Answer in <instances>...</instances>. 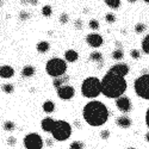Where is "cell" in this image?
<instances>
[{"instance_id":"1","label":"cell","mask_w":149,"mask_h":149,"mask_svg":"<svg viewBox=\"0 0 149 149\" xmlns=\"http://www.w3.org/2000/svg\"><path fill=\"white\" fill-rule=\"evenodd\" d=\"M128 82L125 77H120L112 72H107L102 80V93L110 99H117L127 91Z\"/></svg>"},{"instance_id":"2","label":"cell","mask_w":149,"mask_h":149,"mask_svg":"<svg viewBox=\"0 0 149 149\" xmlns=\"http://www.w3.org/2000/svg\"><path fill=\"white\" fill-rule=\"evenodd\" d=\"M82 116L86 123L90 124L91 127H100L109 119V110L104 103L92 100L85 105Z\"/></svg>"},{"instance_id":"3","label":"cell","mask_w":149,"mask_h":149,"mask_svg":"<svg viewBox=\"0 0 149 149\" xmlns=\"http://www.w3.org/2000/svg\"><path fill=\"white\" fill-rule=\"evenodd\" d=\"M81 93L86 98H97L102 93V80L95 77L86 78L81 84Z\"/></svg>"},{"instance_id":"4","label":"cell","mask_w":149,"mask_h":149,"mask_svg":"<svg viewBox=\"0 0 149 149\" xmlns=\"http://www.w3.org/2000/svg\"><path fill=\"white\" fill-rule=\"evenodd\" d=\"M45 70L53 78L62 77L67 70V61L60 57L50 58L45 65Z\"/></svg>"},{"instance_id":"5","label":"cell","mask_w":149,"mask_h":149,"mask_svg":"<svg viewBox=\"0 0 149 149\" xmlns=\"http://www.w3.org/2000/svg\"><path fill=\"white\" fill-rule=\"evenodd\" d=\"M50 134L56 141H66L72 135V127L66 120H55Z\"/></svg>"},{"instance_id":"6","label":"cell","mask_w":149,"mask_h":149,"mask_svg":"<svg viewBox=\"0 0 149 149\" xmlns=\"http://www.w3.org/2000/svg\"><path fill=\"white\" fill-rule=\"evenodd\" d=\"M134 90L137 97L149 100V74H142L135 80Z\"/></svg>"},{"instance_id":"7","label":"cell","mask_w":149,"mask_h":149,"mask_svg":"<svg viewBox=\"0 0 149 149\" xmlns=\"http://www.w3.org/2000/svg\"><path fill=\"white\" fill-rule=\"evenodd\" d=\"M24 147L26 149H42L43 140L41 136L36 132L28 134L25 136V139H24Z\"/></svg>"},{"instance_id":"8","label":"cell","mask_w":149,"mask_h":149,"mask_svg":"<svg viewBox=\"0 0 149 149\" xmlns=\"http://www.w3.org/2000/svg\"><path fill=\"white\" fill-rule=\"evenodd\" d=\"M116 106L117 109L123 113H128L132 110V104H131V100L125 97V95H120L116 99Z\"/></svg>"},{"instance_id":"9","label":"cell","mask_w":149,"mask_h":149,"mask_svg":"<svg viewBox=\"0 0 149 149\" xmlns=\"http://www.w3.org/2000/svg\"><path fill=\"white\" fill-rule=\"evenodd\" d=\"M57 95L62 100H69L74 95H75V90H74L73 86L69 85H65L62 87L57 88Z\"/></svg>"},{"instance_id":"10","label":"cell","mask_w":149,"mask_h":149,"mask_svg":"<svg viewBox=\"0 0 149 149\" xmlns=\"http://www.w3.org/2000/svg\"><path fill=\"white\" fill-rule=\"evenodd\" d=\"M86 42H87V44L92 48H99L102 47L103 43H104V40L103 37L99 35V33H90L87 35V37H86Z\"/></svg>"},{"instance_id":"11","label":"cell","mask_w":149,"mask_h":149,"mask_svg":"<svg viewBox=\"0 0 149 149\" xmlns=\"http://www.w3.org/2000/svg\"><path fill=\"white\" fill-rule=\"evenodd\" d=\"M109 70L117 74V75H120V77H127L129 74V72H130L129 66L127 63H120V62L119 63H116L115 66H112Z\"/></svg>"},{"instance_id":"12","label":"cell","mask_w":149,"mask_h":149,"mask_svg":"<svg viewBox=\"0 0 149 149\" xmlns=\"http://www.w3.org/2000/svg\"><path fill=\"white\" fill-rule=\"evenodd\" d=\"M116 124L119 127V128H123V129H128L131 127V124H132V119L125 115H123L120 117H118L116 119Z\"/></svg>"},{"instance_id":"13","label":"cell","mask_w":149,"mask_h":149,"mask_svg":"<svg viewBox=\"0 0 149 149\" xmlns=\"http://www.w3.org/2000/svg\"><path fill=\"white\" fill-rule=\"evenodd\" d=\"M15 75V69L11 66H1L0 67V78L3 79H11Z\"/></svg>"},{"instance_id":"14","label":"cell","mask_w":149,"mask_h":149,"mask_svg":"<svg viewBox=\"0 0 149 149\" xmlns=\"http://www.w3.org/2000/svg\"><path fill=\"white\" fill-rule=\"evenodd\" d=\"M54 124H55V119H53L50 117H47L41 122V128L47 132H50L52 129L54 128Z\"/></svg>"},{"instance_id":"15","label":"cell","mask_w":149,"mask_h":149,"mask_svg":"<svg viewBox=\"0 0 149 149\" xmlns=\"http://www.w3.org/2000/svg\"><path fill=\"white\" fill-rule=\"evenodd\" d=\"M69 78L68 77H57V78H54V81H53V85H54V87L57 90L60 87H62V86H65L67 82H68Z\"/></svg>"},{"instance_id":"16","label":"cell","mask_w":149,"mask_h":149,"mask_svg":"<svg viewBox=\"0 0 149 149\" xmlns=\"http://www.w3.org/2000/svg\"><path fill=\"white\" fill-rule=\"evenodd\" d=\"M78 58H79V54L75 50H73V49H69V50L65 53V60L67 62H75Z\"/></svg>"},{"instance_id":"17","label":"cell","mask_w":149,"mask_h":149,"mask_svg":"<svg viewBox=\"0 0 149 149\" xmlns=\"http://www.w3.org/2000/svg\"><path fill=\"white\" fill-rule=\"evenodd\" d=\"M36 49H37V52L38 53L44 54V53H47L49 50V49H50V44H49V42H47V41H41V42L37 43Z\"/></svg>"},{"instance_id":"18","label":"cell","mask_w":149,"mask_h":149,"mask_svg":"<svg viewBox=\"0 0 149 149\" xmlns=\"http://www.w3.org/2000/svg\"><path fill=\"white\" fill-rule=\"evenodd\" d=\"M35 68L32 66H25L23 69H22V77L24 78H31L33 74H35Z\"/></svg>"},{"instance_id":"19","label":"cell","mask_w":149,"mask_h":149,"mask_svg":"<svg viewBox=\"0 0 149 149\" xmlns=\"http://www.w3.org/2000/svg\"><path fill=\"white\" fill-rule=\"evenodd\" d=\"M141 48H142V52L144 54L149 55V33L143 37L142 43H141Z\"/></svg>"},{"instance_id":"20","label":"cell","mask_w":149,"mask_h":149,"mask_svg":"<svg viewBox=\"0 0 149 149\" xmlns=\"http://www.w3.org/2000/svg\"><path fill=\"white\" fill-rule=\"evenodd\" d=\"M42 107H43V110L45 111L47 113H52V112H54V110H55V104L52 100H47V102L43 103Z\"/></svg>"},{"instance_id":"21","label":"cell","mask_w":149,"mask_h":149,"mask_svg":"<svg viewBox=\"0 0 149 149\" xmlns=\"http://www.w3.org/2000/svg\"><path fill=\"white\" fill-rule=\"evenodd\" d=\"M105 4L112 10H118L120 7V0H104Z\"/></svg>"},{"instance_id":"22","label":"cell","mask_w":149,"mask_h":149,"mask_svg":"<svg viewBox=\"0 0 149 149\" xmlns=\"http://www.w3.org/2000/svg\"><path fill=\"white\" fill-rule=\"evenodd\" d=\"M123 57H124V52L122 50V48H118V49H116V50H113V53H112V58L113 60L120 61Z\"/></svg>"},{"instance_id":"23","label":"cell","mask_w":149,"mask_h":149,"mask_svg":"<svg viewBox=\"0 0 149 149\" xmlns=\"http://www.w3.org/2000/svg\"><path fill=\"white\" fill-rule=\"evenodd\" d=\"M90 58H91V61H94V62H102L103 61V54L99 53V52H93V53H91Z\"/></svg>"},{"instance_id":"24","label":"cell","mask_w":149,"mask_h":149,"mask_svg":"<svg viewBox=\"0 0 149 149\" xmlns=\"http://www.w3.org/2000/svg\"><path fill=\"white\" fill-rule=\"evenodd\" d=\"M52 13H53V8H52L50 5H44V6L42 7V15H43L44 17H50Z\"/></svg>"},{"instance_id":"25","label":"cell","mask_w":149,"mask_h":149,"mask_svg":"<svg viewBox=\"0 0 149 149\" xmlns=\"http://www.w3.org/2000/svg\"><path fill=\"white\" fill-rule=\"evenodd\" d=\"M146 29H147V26H146L144 23H137L135 25V32L136 33H142L146 31Z\"/></svg>"},{"instance_id":"26","label":"cell","mask_w":149,"mask_h":149,"mask_svg":"<svg viewBox=\"0 0 149 149\" xmlns=\"http://www.w3.org/2000/svg\"><path fill=\"white\" fill-rule=\"evenodd\" d=\"M84 147H85L84 142H81V141H74L73 143H70L69 149H82Z\"/></svg>"},{"instance_id":"27","label":"cell","mask_w":149,"mask_h":149,"mask_svg":"<svg viewBox=\"0 0 149 149\" xmlns=\"http://www.w3.org/2000/svg\"><path fill=\"white\" fill-rule=\"evenodd\" d=\"M130 56H131L134 60H140V58H141V53H140L139 49H131Z\"/></svg>"},{"instance_id":"28","label":"cell","mask_w":149,"mask_h":149,"mask_svg":"<svg viewBox=\"0 0 149 149\" xmlns=\"http://www.w3.org/2000/svg\"><path fill=\"white\" fill-rule=\"evenodd\" d=\"M15 128H16V124L13 122H5L4 123V129L7 131H12Z\"/></svg>"},{"instance_id":"29","label":"cell","mask_w":149,"mask_h":149,"mask_svg":"<svg viewBox=\"0 0 149 149\" xmlns=\"http://www.w3.org/2000/svg\"><path fill=\"white\" fill-rule=\"evenodd\" d=\"M88 26L92 29V30H98L99 29V22L97 19H91L88 22Z\"/></svg>"},{"instance_id":"30","label":"cell","mask_w":149,"mask_h":149,"mask_svg":"<svg viewBox=\"0 0 149 149\" xmlns=\"http://www.w3.org/2000/svg\"><path fill=\"white\" fill-rule=\"evenodd\" d=\"M105 20L107 23H115L116 22V16L112 13V12H109V13H106V16H105Z\"/></svg>"},{"instance_id":"31","label":"cell","mask_w":149,"mask_h":149,"mask_svg":"<svg viewBox=\"0 0 149 149\" xmlns=\"http://www.w3.org/2000/svg\"><path fill=\"white\" fill-rule=\"evenodd\" d=\"M13 90H15L13 85H11V84H5V85H3V91L6 92V93H12V92H13Z\"/></svg>"},{"instance_id":"32","label":"cell","mask_w":149,"mask_h":149,"mask_svg":"<svg viewBox=\"0 0 149 149\" xmlns=\"http://www.w3.org/2000/svg\"><path fill=\"white\" fill-rule=\"evenodd\" d=\"M68 19H69V17H68L67 13H62V15L60 16V23H61V24H66V23H68Z\"/></svg>"},{"instance_id":"33","label":"cell","mask_w":149,"mask_h":149,"mask_svg":"<svg viewBox=\"0 0 149 149\" xmlns=\"http://www.w3.org/2000/svg\"><path fill=\"white\" fill-rule=\"evenodd\" d=\"M29 17H30V15L25 10H23V11L20 12V15H19V18H20L22 20H26V19H29Z\"/></svg>"},{"instance_id":"34","label":"cell","mask_w":149,"mask_h":149,"mask_svg":"<svg viewBox=\"0 0 149 149\" xmlns=\"http://www.w3.org/2000/svg\"><path fill=\"white\" fill-rule=\"evenodd\" d=\"M100 137L104 139V140H107V139L110 137V131H109V130H103V131L100 132Z\"/></svg>"},{"instance_id":"35","label":"cell","mask_w":149,"mask_h":149,"mask_svg":"<svg viewBox=\"0 0 149 149\" xmlns=\"http://www.w3.org/2000/svg\"><path fill=\"white\" fill-rule=\"evenodd\" d=\"M74 26H75L78 30H80L82 28V20L81 19H77L75 22H74Z\"/></svg>"},{"instance_id":"36","label":"cell","mask_w":149,"mask_h":149,"mask_svg":"<svg viewBox=\"0 0 149 149\" xmlns=\"http://www.w3.org/2000/svg\"><path fill=\"white\" fill-rule=\"evenodd\" d=\"M144 120H146V125H147V127H148V129H149V107H148V109H147V111H146Z\"/></svg>"},{"instance_id":"37","label":"cell","mask_w":149,"mask_h":149,"mask_svg":"<svg viewBox=\"0 0 149 149\" xmlns=\"http://www.w3.org/2000/svg\"><path fill=\"white\" fill-rule=\"evenodd\" d=\"M23 3H25V4H31V5H36V4H37V0H24Z\"/></svg>"},{"instance_id":"38","label":"cell","mask_w":149,"mask_h":149,"mask_svg":"<svg viewBox=\"0 0 149 149\" xmlns=\"http://www.w3.org/2000/svg\"><path fill=\"white\" fill-rule=\"evenodd\" d=\"M8 143L12 146V144H15L16 143V139L15 137H11V139H8Z\"/></svg>"},{"instance_id":"39","label":"cell","mask_w":149,"mask_h":149,"mask_svg":"<svg viewBox=\"0 0 149 149\" xmlns=\"http://www.w3.org/2000/svg\"><path fill=\"white\" fill-rule=\"evenodd\" d=\"M144 139H146V141H147V142H149V131L144 135Z\"/></svg>"},{"instance_id":"40","label":"cell","mask_w":149,"mask_h":149,"mask_svg":"<svg viewBox=\"0 0 149 149\" xmlns=\"http://www.w3.org/2000/svg\"><path fill=\"white\" fill-rule=\"evenodd\" d=\"M128 1H129V3H131V4H134V3L137 1V0H128Z\"/></svg>"},{"instance_id":"41","label":"cell","mask_w":149,"mask_h":149,"mask_svg":"<svg viewBox=\"0 0 149 149\" xmlns=\"http://www.w3.org/2000/svg\"><path fill=\"white\" fill-rule=\"evenodd\" d=\"M143 1H144L146 4H149V0H143Z\"/></svg>"},{"instance_id":"42","label":"cell","mask_w":149,"mask_h":149,"mask_svg":"<svg viewBox=\"0 0 149 149\" xmlns=\"http://www.w3.org/2000/svg\"><path fill=\"white\" fill-rule=\"evenodd\" d=\"M128 149H136V148H134V147H129Z\"/></svg>"},{"instance_id":"43","label":"cell","mask_w":149,"mask_h":149,"mask_svg":"<svg viewBox=\"0 0 149 149\" xmlns=\"http://www.w3.org/2000/svg\"><path fill=\"white\" fill-rule=\"evenodd\" d=\"M0 5H3V1H1V0H0Z\"/></svg>"}]
</instances>
